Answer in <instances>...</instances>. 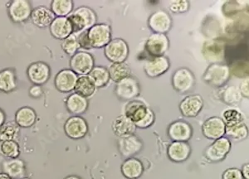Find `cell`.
Wrapping results in <instances>:
<instances>
[{
	"label": "cell",
	"mask_w": 249,
	"mask_h": 179,
	"mask_svg": "<svg viewBox=\"0 0 249 179\" xmlns=\"http://www.w3.org/2000/svg\"><path fill=\"white\" fill-rule=\"evenodd\" d=\"M124 115L130 119L138 128H148L155 122L153 111H150L141 101L132 100L128 103L125 105Z\"/></svg>",
	"instance_id": "6da1fadb"
},
{
	"label": "cell",
	"mask_w": 249,
	"mask_h": 179,
	"mask_svg": "<svg viewBox=\"0 0 249 179\" xmlns=\"http://www.w3.org/2000/svg\"><path fill=\"white\" fill-rule=\"evenodd\" d=\"M68 19L71 23L73 33L87 31L96 23V15L91 9L81 7L69 15Z\"/></svg>",
	"instance_id": "7a4b0ae2"
},
{
	"label": "cell",
	"mask_w": 249,
	"mask_h": 179,
	"mask_svg": "<svg viewBox=\"0 0 249 179\" xmlns=\"http://www.w3.org/2000/svg\"><path fill=\"white\" fill-rule=\"evenodd\" d=\"M88 37L91 49H100L110 42V29L107 24H95L88 30Z\"/></svg>",
	"instance_id": "3957f363"
},
{
	"label": "cell",
	"mask_w": 249,
	"mask_h": 179,
	"mask_svg": "<svg viewBox=\"0 0 249 179\" xmlns=\"http://www.w3.org/2000/svg\"><path fill=\"white\" fill-rule=\"evenodd\" d=\"M231 149V142L226 137L214 140L205 150V157L211 162H219L225 159Z\"/></svg>",
	"instance_id": "277c9868"
},
{
	"label": "cell",
	"mask_w": 249,
	"mask_h": 179,
	"mask_svg": "<svg viewBox=\"0 0 249 179\" xmlns=\"http://www.w3.org/2000/svg\"><path fill=\"white\" fill-rule=\"evenodd\" d=\"M70 65L71 71L74 73L80 75L89 74V72L93 68V57L88 52L80 51L72 56Z\"/></svg>",
	"instance_id": "5b68a950"
},
{
	"label": "cell",
	"mask_w": 249,
	"mask_h": 179,
	"mask_svg": "<svg viewBox=\"0 0 249 179\" xmlns=\"http://www.w3.org/2000/svg\"><path fill=\"white\" fill-rule=\"evenodd\" d=\"M105 55L112 63H123L127 57V45L123 40H112L106 46Z\"/></svg>",
	"instance_id": "8992f818"
},
{
	"label": "cell",
	"mask_w": 249,
	"mask_h": 179,
	"mask_svg": "<svg viewBox=\"0 0 249 179\" xmlns=\"http://www.w3.org/2000/svg\"><path fill=\"white\" fill-rule=\"evenodd\" d=\"M64 130L66 134L71 139H82L88 134V123L82 117L72 116L66 121Z\"/></svg>",
	"instance_id": "52a82bcc"
},
{
	"label": "cell",
	"mask_w": 249,
	"mask_h": 179,
	"mask_svg": "<svg viewBox=\"0 0 249 179\" xmlns=\"http://www.w3.org/2000/svg\"><path fill=\"white\" fill-rule=\"evenodd\" d=\"M230 76V70L227 65L223 64H213L208 68L204 80L206 82L213 85H222L226 82Z\"/></svg>",
	"instance_id": "ba28073f"
},
{
	"label": "cell",
	"mask_w": 249,
	"mask_h": 179,
	"mask_svg": "<svg viewBox=\"0 0 249 179\" xmlns=\"http://www.w3.org/2000/svg\"><path fill=\"white\" fill-rule=\"evenodd\" d=\"M225 129L226 126L223 119L219 117H211L204 123L202 131L207 139L216 140L221 137H224Z\"/></svg>",
	"instance_id": "9c48e42d"
},
{
	"label": "cell",
	"mask_w": 249,
	"mask_h": 179,
	"mask_svg": "<svg viewBox=\"0 0 249 179\" xmlns=\"http://www.w3.org/2000/svg\"><path fill=\"white\" fill-rule=\"evenodd\" d=\"M143 147L142 140L134 134L130 136L120 138L118 140V149L120 154L125 158H132L138 154Z\"/></svg>",
	"instance_id": "30bf717a"
},
{
	"label": "cell",
	"mask_w": 249,
	"mask_h": 179,
	"mask_svg": "<svg viewBox=\"0 0 249 179\" xmlns=\"http://www.w3.org/2000/svg\"><path fill=\"white\" fill-rule=\"evenodd\" d=\"M193 134L192 127L184 121L172 123L168 129V135L173 142H187Z\"/></svg>",
	"instance_id": "8fae6325"
},
{
	"label": "cell",
	"mask_w": 249,
	"mask_h": 179,
	"mask_svg": "<svg viewBox=\"0 0 249 179\" xmlns=\"http://www.w3.org/2000/svg\"><path fill=\"white\" fill-rule=\"evenodd\" d=\"M139 84L136 79L127 77L122 80L116 85V93L120 99H130L139 94Z\"/></svg>",
	"instance_id": "7c38bea8"
},
{
	"label": "cell",
	"mask_w": 249,
	"mask_h": 179,
	"mask_svg": "<svg viewBox=\"0 0 249 179\" xmlns=\"http://www.w3.org/2000/svg\"><path fill=\"white\" fill-rule=\"evenodd\" d=\"M9 12L13 21L16 23H22L28 19L31 15V5L26 0H16L12 2L9 6Z\"/></svg>",
	"instance_id": "4fadbf2b"
},
{
	"label": "cell",
	"mask_w": 249,
	"mask_h": 179,
	"mask_svg": "<svg viewBox=\"0 0 249 179\" xmlns=\"http://www.w3.org/2000/svg\"><path fill=\"white\" fill-rule=\"evenodd\" d=\"M167 37L164 34L155 33L151 35L146 42V50L152 57H162L168 49Z\"/></svg>",
	"instance_id": "5bb4252c"
},
{
	"label": "cell",
	"mask_w": 249,
	"mask_h": 179,
	"mask_svg": "<svg viewBox=\"0 0 249 179\" xmlns=\"http://www.w3.org/2000/svg\"><path fill=\"white\" fill-rule=\"evenodd\" d=\"M28 76L32 82L35 85H43L49 79L50 68L46 63H35L29 65Z\"/></svg>",
	"instance_id": "9a60e30c"
},
{
	"label": "cell",
	"mask_w": 249,
	"mask_h": 179,
	"mask_svg": "<svg viewBox=\"0 0 249 179\" xmlns=\"http://www.w3.org/2000/svg\"><path fill=\"white\" fill-rule=\"evenodd\" d=\"M77 76L71 70H62L57 73L55 77V85L57 90L62 92H69L74 90Z\"/></svg>",
	"instance_id": "2e32d148"
},
{
	"label": "cell",
	"mask_w": 249,
	"mask_h": 179,
	"mask_svg": "<svg viewBox=\"0 0 249 179\" xmlns=\"http://www.w3.org/2000/svg\"><path fill=\"white\" fill-rule=\"evenodd\" d=\"M195 78L192 73L187 69H179L173 76V85L176 91L186 92L192 88Z\"/></svg>",
	"instance_id": "e0dca14e"
},
{
	"label": "cell",
	"mask_w": 249,
	"mask_h": 179,
	"mask_svg": "<svg viewBox=\"0 0 249 179\" xmlns=\"http://www.w3.org/2000/svg\"><path fill=\"white\" fill-rule=\"evenodd\" d=\"M179 108L184 116H197L203 108V99L199 96H190L182 100Z\"/></svg>",
	"instance_id": "ac0fdd59"
},
{
	"label": "cell",
	"mask_w": 249,
	"mask_h": 179,
	"mask_svg": "<svg viewBox=\"0 0 249 179\" xmlns=\"http://www.w3.org/2000/svg\"><path fill=\"white\" fill-rule=\"evenodd\" d=\"M170 66L169 60L164 57H153L148 60L144 64L145 73L150 77H156L164 74Z\"/></svg>",
	"instance_id": "d6986e66"
},
{
	"label": "cell",
	"mask_w": 249,
	"mask_h": 179,
	"mask_svg": "<svg viewBox=\"0 0 249 179\" xmlns=\"http://www.w3.org/2000/svg\"><path fill=\"white\" fill-rule=\"evenodd\" d=\"M191 148L187 142H173L168 148V157L173 162H184L190 157Z\"/></svg>",
	"instance_id": "ffe728a7"
},
{
	"label": "cell",
	"mask_w": 249,
	"mask_h": 179,
	"mask_svg": "<svg viewBox=\"0 0 249 179\" xmlns=\"http://www.w3.org/2000/svg\"><path fill=\"white\" fill-rule=\"evenodd\" d=\"M136 127L130 119L123 115H120L112 122V130L114 134L119 138L130 136L135 133Z\"/></svg>",
	"instance_id": "44dd1931"
},
{
	"label": "cell",
	"mask_w": 249,
	"mask_h": 179,
	"mask_svg": "<svg viewBox=\"0 0 249 179\" xmlns=\"http://www.w3.org/2000/svg\"><path fill=\"white\" fill-rule=\"evenodd\" d=\"M50 31L57 39H66L72 33L71 23L67 17H55L50 25Z\"/></svg>",
	"instance_id": "7402d4cb"
},
{
	"label": "cell",
	"mask_w": 249,
	"mask_h": 179,
	"mask_svg": "<svg viewBox=\"0 0 249 179\" xmlns=\"http://www.w3.org/2000/svg\"><path fill=\"white\" fill-rule=\"evenodd\" d=\"M144 167L142 161L136 158H129L122 164V173L127 179H137L142 176Z\"/></svg>",
	"instance_id": "603a6c76"
},
{
	"label": "cell",
	"mask_w": 249,
	"mask_h": 179,
	"mask_svg": "<svg viewBox=\"0 0 249 179\" xmlns=\"http://www.w3.org/2000/svg\"><path fill=\"white\" fill-rule=\"evenodd\" d=\"M31 18L33 23L38 28H46L51 25L53 21L55 19V15L48 8L39 6L32 11Z\"/></svg>",
	"instance_id": "cb8c5ba5"
},
{
	"label": "cell",
	"mask_w": 249,
	"mask_h": 179,
	"mask_svg": "<svg viewBox=\"0 0 249 179\" xmlns=\"http://www.w3.org/2000/svg\"><path fill=\"white\" fill-rule=\"evenodd\" d=\"M171 24L170 16L164 11H158L151 15L149 20V25L153 31L163 34L169 31Z\"/></svg>",
	"instance_id": "d4e9b609"
},
{
	"label": "cell",
	"mask_w": 249,
	"mask_h": 179,
	"mask_svg": "<svg viewBox=\"0 0 249 179\" xmlns=\"http://www.w3.org/2000/svg\"><path fill=\"white\" fill-rule=\"evenodd\" d=\"M3 173L11 179H23L25 174V164L23 160L18 159L6 160L2 164Z\"/></svg>",
	"instance_id": "484cf974"
},
{
	"label": "cell",
	"mask_w": 249,
	"mask_h": 179,
	"mask_svg": "<svg viewBox=\"0 0 249 179\" xmlns=\"http://www.w3.org/2000/svg\"><path fill=\"white\" fill-rule=\"evenodd\" d=\"M36 113L33 109L23 107L19 109L15 114V123L22 128H29L36 121Z\"/></svg>",
	"instance_id": "4316f807"
},
{
	"label": "cell",
	"mask_w": 249,
	"mask_h": 179,
	"mask_svg": "<svg viewBox=\"0 0 249 179\" xmlns=\"http://www.w3.org/2000/svg\"><path fill=\"white\" fill-rule=\"evenodd\" d=\"M67 108L71 114H81L84 113L88 109V100L84 97L74 93L67 99Z\"/></svg>",
	"instance_id": "83f0119b"
},
{
	"label": "cell",
	"mask_w": 249,
	"mask_h": 179,
	"mask_svg": "<svg viewBox=\"0 0 249 179\" xmlns=\"http://www.w3.org/2000/svg\"><path fill=\"white\" fill-rule=\"evenodd\" d=\"M96 85L91 81L88 76H81L77 77V82L74 87V90L77 94L82 96L84 98L91 97L96 91Z\"/></svg>",
	"instance_id": "f1b7e54d"
},
{
	"label": "cell",
	"mask_w": 249,
	"mask_h": 179,
	"mask_svg": "<svg viewBox=\"0 0 249 179\" xmlns=\"http://www.w3.org/2000/svg\"><path fill=\"white\" fill-rule=\"evenodd\" d=\"M109 77L116 82H120L122 80L130 77V69L124 63H113L108 70Z\"/></svg>",
	"instance_id": "f546056e"
},
{
	"label": "cell",
	"mask_w": 249,
	"mask_h": 179,
	"mask_svg": "<svg viewBox=\"0 0 249 179\" xmlns=\"http://www.w3.org/2000/svg\"><path fill=\"white\" fill-rule=\"evenodd\" d=\"M20 127L15 122L4 123L0 127V141H10L18 139L19 135Z\"/></svg>",
	"instance_id": "4dcf8cb0"
},
{
	"label": "cell",
	"mask_w": 249,
	"mask_h": 179,
	"mask_svg": "<svg viewBox=\"0 0 249 179\" xmlns=\"http://www.w3.org/2000/svg\"><path fill=\"white\" fill-rule=\"evenodd\" d=\"M17 85L15 71L5 69L0 71V91L9 92L14 90Z\"/></svg>",
	"instance_id": "1f68e13d"
},
{
	"label": "cell",
	"mask_w": 249,
	"mask_h": 179,
	"mask_svg": "<svg viewBox=\"0 0 249 179\" xmlns=\"http://www.w3.org/2000/svg\"><path fill=\"white\" fill-rule=\"evenodd\" d=\"M88 77L91 80V81L96 85V87H102L107 84L109 81V73L105 67L102 66H96L93 67L88 75Z\"/></svg>",
	"instance_id": "d6a6232c"
},
{
	"label": "cell",
	"mask_w": 249,
	"mask_h": 179,
	"mask_svg": "<svg viewBox=\"0 0 249 179\" xmlns=\"http://www.w3.org/2000/svg\"><path fill=\"white\" fill-rule=\"evenodd\" d=\"M73 3L71 0H55L52 3V12L57 17H66L72 10Z\"/></svg>",
	"instance_id": "836d02e7"
},
{
	"label": "cell",
	"mask_w": 249,
	"mask_h": 179,
	"mask_svg": "<svg viewBox=\"0 0 249 179\" xmlns=\"http://www.w3.org/2000/svg\"><path fill=\"white\" fill-rule=\"evenodd\" d=\"M225 134L232 139L241 140L246 139L247 136L249 135V129L244 122L238 125L226 126Z\"/></svg>",
	"instance_id": "e575fe53"
},
{
	"label": "cell",
	"mask_w": 249,
	"mask_h": 179,
	"mask_svg": "<svg viewBox=\"0 0 249 179\" xmlns=\"http://www.w3.org/2000/svg\"><path fill=\"white\" fill-rule=\"evenodd\" d=\"M0 151L9 159H17L20 154L19 145L15 140L4 141L0 145Z\"/></svg>",
	"instance_id": "d590c367"
},
{
	"label": "cell",
	"mask_w": 249,
	"mask_h": 179,
	"mask_svg": "<svg viewBox=\"0 0 249 179\" xmlns=\"http://www.w3.org/2000/svg\"><path fill=\"white\" fill-rule=\"evenodd\" d=\"M223 120L225 126L238 125L244 123V117L243 114L237 110H227L223 114Z\"/></svg>",
	"instance_id": "8d00e7d4"
},
{
	"label": "cell",
	"mask_w": 249,
	"mask_h": 179,
	"mask_svg": "<svg viewBox=\"0 0 249 179\" xmlns=\"http://www.w3.org/2000/svg\"><path fill=\"white\" fill-rule=\"evenodd\" d=\"M62 48L63 51L68 55L75 54L77 49L79 48V45L77 43V37L74 35H70L69 37H67L66 39L63 40L62 43Z\"/></svg>",
	"instance_id": "74e56055"
},
{
	"label": "cell",
	"mask_w": 249,
	"mask_h": 179,
	"mask_svg": "<svg viewBox=\"0 0 249 179\" xmlns=\"http://www.w3.org/2000/svg\"><path fill=\"white\" fill-rule=\"evenodd\" d=\"M240 99V93L233 86L229 87L224 93V99L228 104H237Z\"/></svg>",
	"instance_id": "f35d334b"
},
{
	"label": "cell",
	"mask_w": 249,
	"mask_h": 179,
	"mask_svg": "<svg viewBox=\"0 0 249 179\" xmlns=\"http://www.w3.org/2000/svg\"><path fill=\"white\" fill-rule=\"evenodd\" d=\"M170 9L175 13H184L189 9V3L187 1H176L170 4Z\"/></svg>",
	"instance_id": "ab89813d"
},
{
	"label": "cell",
	"mask_w": 249,
	"mask_h": 179,
	"mask_svg": "<svg viewBox=\"0 0 249 179\" xmlns=\"http://www.w3.org/2000/svg\"><path fill=\"white\" fill-rule=\"evenodd\" d=\"M222 179H244L241 171L238 168H229L227 170L224 171Z\"/></svg>",
	"instance_id": "60d3db41"
},
{
	"label": "cell",
	"mask_w": 249,
	"mask_h": 179,
	"mask_svg": "<svg viewBox=\"0 0 249 179\" xmlns=\"http://www.w3.org/2000/svg\"><path fill=\"white\" fill-rule=\"evenodd\" d=\"M77 43L79 47H82V49H91V45L89 43V40L88 37V30L87 31L82 32L78 37H77Z\"/></svg>",
	"instance_id": "b9f144b4"
},
{
	"label": "cell",
	"mask_w": 249,
	"mask_h": 179,
	"mask_svg": "<svg viewBox=\"0 0 249 179\" xmlns=\"http://www.w3.org/2000/svg\"><path fill=\"white\" fill-rule=\"evenodd\" d=\"M29 94L31 95L33 97H39L43 95V91L39 85H35L30 88Z\"/></svg>",
	"instance_id": "7bdbcfd3"
},
{
	"label": "cell",
	"mask_w": 249,
	"mask_h": 179,
	"mask_svg": "<svg viewBox=\"0 0 249 179\" xmlns=\"http://www.w3.org/2000/svg\"><path fill=\"white\" fill-rule=\"evenodd\" d=\"M241 94L244 97H249V79L245 80L240 85Z\"/></svg>",
	"instance_id": "ee69618b"
},
{
	"label": "cell",
	"mask_w": 249,
	"mask_h": 179,
	"mask_svg": "<svg viewBox=\"0 0 249 179\" xmlns=\"http://www.w3.org/2000/svg\"><path fill=\"white\" fill-rule=\"evenodd\" d=\"M241 171V174L243 176L244 179H249V163H245L242 168Z\"/></svg>",
	"instance_id": "f6af8a7d"
},
{
	"label": "cell",
	"mask_w": 249,
	"mask_h": 179,
	"mask_svg": "<svg viewBox=\"0 0 249 179\" xmlns=\"http://www.w3.org/2000/svg\"><path fill=\"white\" fill-rule=\"evenodd\" d=\"M4 121H5V114L3 111L0 110V127L4 124Z\"/></svg>",
	"instance_id": "bcb514c9"
},
{
	"label": "cell",
	"mask_w": 249,
	"mask_h": 179,
	"mask_svg": "<svg viewBox=\"0 0 249 179\" xmlns=\"http://www.w3.org/2000/svg\"><path fill=\"white\" fill-rule=\"evenodd\" d=\"M0 179H12L8 174H4V173H1L0 174Z\"/></svg>",
	"instance_id": "7dc6e473"
},
{
	"label": "cell",
	"mask_w": 249,
	"mask_h": 179,
	"mask_svg": "<svg viewBox=\"0 0 249 179\" xmlns=\"http://www.w3.org/2000/svg\"><path fill=\"white\" fill-rule=\"evenodd\" d=\"M64 179H82L80 177L76 176V175H70V176L66 177Z\"/></svg>",
	"instance_id": "c3c4849f"
},
{
	"label": "cell",
	"mask_w": 249,
	"mask_h": 179,
	"mask_svg": "<svg viewBox=\"0 0 249 179\" xmlns=\"http://www.w3.org/2000/svg\"><path fill=\"white\" fill-rule=\"evenodd\" d=\"M29 179V178H23V179Z\"/></svg>",
	"instance_id": "681fc988"
}]
</instances>
